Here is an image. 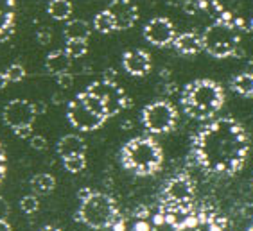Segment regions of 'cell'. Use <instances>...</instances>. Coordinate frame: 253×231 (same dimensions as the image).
Masks as SVG:
<instances>
[{"label": "cell", "instance_id": "obj_35", "mask_svg": "<svg viewBox=\"0 0 253 231\" xmlns=\"http://www.w3.org/2000/svg\"><path fill=\"white\" fill-rule=\"evenodd\" d=\"M34 108H36V115L47 111V104H45V102H34Z\"/></svg>", "mask_w": 253, "mask_h": 231}, {"label": "cell", "instance_id": "obj_43", "mask_svg": "<svg viewBox=\"0 0 253 231\" xmlns=\"http://www.w3.org/2000/svg\"><path fill=\"white\" fill-rule=\"evenodd\" d=\"M248 231H253V224H252V228H250V230Z\"/></svg>", "mask_w": 253, "mask_h": 231}, {"label": "cell", "instance_id": "obj_30", "mask_svg": "<svg viewBox=\"0 0 253 231\" xmlns=\"http://www.w3.org/2000/svg\"><path fill=\"white\" fill-rule=\"evenodd\" d=\"M29 144L34 151H45L47 149V140H45L42 135H33L29 138Z\"/></svg>", "mask_w": 253, "mask_h": 231}, {"label": "cell", "instance_id": "obj_25", "mask_svg": "<svg viewBox=\"0 0 253 231\" xmlns=\"http://www.w3.org/2000/svg\"><path fill=\"white\" fill-rule=\"evenodd\" d=\"M65 52H67L72 59L83 58L84 54L88 52V41L86 39H67Z\"/></svg>", "mask_w": 253, "mask_h": 231}, {"label": "cell", "instance_id": "obj_38", "mask_svg": "<svg viewBox=\"0 0 253 231\" xmlns=\"http://www.w3.org/2000/svg\"><path fill=\"white\" fill-rule=\"evenodd\" d=\"M7 82H9V79H7L5 72H0V90H4V88L7 86Z\"/></svg>", "mask_w": 253, "mask_h": 231}, {"label": "cell", "instance_id": "obj_32", "mask_svg": "<svg viewBox=\"0 0 253 231\" xmlns=\"http://www.w3.org/2000/svg\"><path fill=\"white\" fill-rule=\"evenodd\" d=\"M15 131V135L18 136V138H31L33 136V125H20V127H16Z\"/></svg>", "mask_w": 253, "mask_h": 231}, {"label": "cell", "instance_id": "obj_3", "mask_svg": "<svg viewBox=\"0 0 253 231\" xmlns=\"http://www.w3.org/2000/svg\"><path fill=\"white\" fill-rule=\"evenodd\" d=\"M122 167L136 176H151L158 172L164 163V153L155 138L136 136L121 149Z\"/></svg>", "mask_w": 253, "mask_h": 231}, {"label": "cell", "instance_id": "obj_5", "mask_svg": "<svg viewBox=\"0 0 253 231\" xmlns=\"http://www.w3.org/2000/svg\"><path fill=\"white\" fill-rule=\"evenodd\" d=\"M117 219V204H115L112 195L102 192H92L86 199H83L78 213H76V221L83 222V224H86L88 228H93V230L112 228Z\"/></svg>", "mask_w": 253, "mask_h": 231}, {"label": "cell", "instance_id": "obj_37", "mask_svg": "<svg viewBox=\"0 0 253 231\" xmlns=\"http://www.w3.org/2000/svg\"><path fill=\"white\" fill-rule=\"evenodd\" d=\"M115 77H117V72L110 68V70H106V74H104V77H102V79H106V81H115Z\"/></svg>", "mask_w": 253, "mask_h": 231}, {"label": "cell", "instance_id": "obj_28", "mask_svg": "<svg viewBox=\"0 0 253 231\" xmlns=\"http://www.w3.org/2000/svg\"><path fill=\"white\" fill-rule=\"evenodd\" d=\"M5 76H7L9 82H20V81H24L25 68L22 67V65H18V63H15V65H11V67L5 70Z\"/></svg>", "mask_w": 253, "mask_h": 231}, {"label": "cell", "instance_id": "obj_31", "mask_svg": "<svg viewBox=\"0 0 253 231\" xmlns=\"http://www.w3.org/2000/svg\"><path fill=\"white\" fill-rule=\"evenodd\" d=\"M5 172H7V156H5V149L2 142H0V185L4 181Z\"/></svg>", "mask_w": 253, "mask_h": 231}, {"label": "cell", "instance_id": "obj_10", "mask_svg": "<svg viewBox=\"0 0 253 231\" xmlns=\"http://www.w3.org/2000/svg\"><path fill=\"white\" fill-rule=\"evenodd\" d=\"M67 118H68V122H70L72 127L83 131V133H90V131L99 129V127L106 122L104 116L93 113V111L90 110V108H88L81 99H79V95H76L74 101L68 102Z\"/></svg>", "mask_w": 253, "mask_h": 231}, {"label": "cell", "instance_id": "obj_14", "mask_svg": "<svg viewBox=\"0 0 253 231\" xmlns=\"http://www.w3.org/2000/svg\"><path fill=\"white\" fill-rule=\"evenodd\" d=\"M122 67L129 76L144 77L151 70V56L146 50H142V48L127 50L122 56Z\"/></svg>", "mask_w": 253, "mask_h": 231}, {"label": "cell", "instance_id": "obj_4", "mask_svg": "<svg viewBox=\"0 0 253 231\" xmlns=\"http://www.w3.org/2000/svg\"><path fill=\"white\" fill-rule=\"evenodd\" d=\"M198 9L239 33H253V0H194Z\"/></svg>", "mask_w": 253, "mask_h": 231}, {"label": "cell", "instance_id": "obj_7", "mask_svg": "<svg viewBox=\"0 0 253 231\" xmlns=\"http://www.w3.org/2000/svg\"><path fill=\"white\" fill-rule=\"evenodd\" d=\"M194 201V185L189 176H174L162 190V215L170 221L172 215L187 213Z\"/></svg>", "mask_w": 253, "mask_h": 231}, {"label": "cell", "instance_id": "obj_15", "mask_svg": "<svg viewBox=\"0 0 253 231\" xmlns=\"http://www.w3.org/2000/svg\"><path fill=\"white\" fill-rule=\"evenodd\" d=\"M16 29V0H0V43L15 34Z\"/></svg>", "mask_w": 253, "mask_h": 231}, {"label": "cell", "instance_id": "obj_11", "mask_svg": "<svg viewBox=\"0 0 253 231\" xmlns=\"http://www.w3.org/2000/svg\"><path fill=\"white\" fill-rule=\"evenodd\" d=\"M36 108L34 102L25 99H15L9 101L2 110V122L11 129H16L20 125H33L36 120Z\"/></svg>", "mask_w": 253, "mask_h": 231}, {"label": "cell", "instance_id": "obj_26", "mask_svg": "<svg viewBox=\"0 0 253 231\" xmlns=\"http://www.w3.org/2000/svg\"><path fill=\"white\" fill-rule=\"evenodd\" d=\"M63 167L67 172H72V174L81 172L86 167V156L84 154H74V156L63 158Z\"/></svg>", "mask_w": 253, "mask_h": 231}, {"label": "cell", "instance_id": "obj_44", "mask_svg": "<svg viewBox=\"0 0 253 231\" xmlns=\"http://www.w3.org/2000/svg\"><path fill=\"white\" fill-rule=\"evenodd\" d=\"M47 2H49V0H47Z\"/></svg>", "mask_w": 253, "mask_h": 231}, {"label": "cell", "instance_id": "obj_36", "mask_svg": "<svg viewBox=\"0 0 253 231\" xmlns=\"http://www.w3.org/2000/svg\"><path fill=\"white\" fill-rule=\"evenodd\" d=\"M90 193H92V190H90V188H81V190L78 192L79 201H83V199H86L88 195H90Z\"/></svg>", "mask_w": 253, "mask_h": 231}, {"label": "cell", "instance_id": "obj_34", "mask_svg": "<svg viewBox=\"0 0 253 231\" xmlns=\"http://www.w3.org/2000/svg\"><path fill=\"white\" fill-rule=\"evenodd\" d=\"M9 215V204L4 197H0V219H5Z\"/></svg>", "mask_w": 253, "mask_h": 231}, {"label": "cell", "instance_id": "obj_16", "mask_svg": "<svg viewBox=\"0 0 253 231\" xmlns=\"http://www.w3.org/2000/svg\"><path fill=\"white\" fill-rule=\"evenodd\" d=\"M174 231H221L217 222L209 217L207 213H200V215H185L180 219V222H176Z\"/></svg>", "mask_w": 253, "mask_h": 231}, {"label": "cell", "instance_id": "obj_17", "mask_svg": "<svg viewBox=\"0 0 253 231\" xmlns=\"http://www.w3.org/2000/svg\"><path fill=\"white\" fill-rule=\"evenodd\" d=\"M172 45L180 54L183 56H196L203 50V45H201V36L196 33H181L176 34L174 39H172Z\"/></svg>", "mask_w": 253, "mask_h": 231}, {"label": "cell", "instance_id": "obj_2", "mask_svg": "<svg viewBox=\"0 0 253 231\" xmlns=\"http://www.w3.org/2000/svg\"><path fill=\"white\" fill-rule=\"evenodd\" d=\"M181 110L194 120H209L223 108L224 92L212 79H196L181 92Z\"/></svg>", "mask_w": 253, "mask_h": 231}, {"label": "cell", "instance_id": "obj_39", "mask_svg": "<svg viewBox=\"0 0 253 231\" xmlns=\"http://www.w3.org/2000/svg\"><path fill=\"white\" fill-rule=\"evenodd\" d=\"M0 231H13L11 230V224L5 219H0Z\"/></svg>", "mask_w": 253, "mask_h": 231}, {"label": "cell", "instance_id": "obj_21", "mask_svg": "<svg viewBox=\"0 0 253 231\" xmlns=\"http://www.w3.org/2000/svg\"><path fill=\"white\" fill-rule=\"evenodd\" d=\"M54 187H56V179H54L52 174L42 172L33 176V179H31V188L36 195H47V193L52 192Z\"/></svg>", "mask_w": 253, "mask_h": 231}, {"label": "cell", "instance_id": "obj_33", "mask_svg": "<svg viewBox=\"0 0 253 231\" xmlns=\"http://www.w3.org/2000/svg\"><path fill=\"white\" fill-rule=\"evenodd\" d=\"M36 36H38V41L42 45H47L50 41V31L49 29H40Z\"/></svg>", "mask_w": 253, "mask_h": 231}, {"label": "cell", "instance_id": "obj_23", "mask_svg": "<svg viewBox=\"0 0 253 231\" xmlns=\"http://www.w3.org/2000/svg\"><path fill=\"white\" fill-rule=\"evenodd\" d=\"M47 11H49V15L54 20L65 22V20H68L70 15H72V4L68 0H49Z\"/></svg>", "mask_w": 253, "mask_h": 231}, {"label": "cell", "instance_id": "obj_9", "mask_svg": "<svg viewBox=\"0 0 253 231\" xmlns=\"http://www.w3.org/2000/svg\"><path fill=\"white\" fill-rule=\"evenodd\" d=\"M86 90L101 99V102L106 108L108 116H115L122 110L131 106V99L126 95V92L115 81H106V79L95 81Z\"/></svg>", "mask_w": 253, "mask_h": 231}, {"label": "cell", "instance_id": "obj_40", "mask_svg": "<svg viewBox=\"0 0 253 231\" xmlns=\"http://www.w3.org/2000/svg\"><path fill=\"white\" fill-rule=\"evenodd\" d=\"M135 228H136V231H149V228H147L146 222H138Z\"/></svg>", "mask_w": 253, "mask_h": 231}, {"label": "cell", "instance_id": "obj_13", "mask_svg": "<svg viewBox=\"0 0 253 231\" xmlns=\"http://www.w3.org/2000/svg\"><path fill=\"white\" fill-rule=\"evenodd\" d=\"M108 13L112 15L115 22V31L131 29L138 20V7L133 4L131 0H113L108 5Z\"/></svg>", "mask_w": 253, "mask_h": 231}, {"label": "cell", "instance_id": "obj_8", "mask_svg": "<svg viewBox=\"0 0 253 231\" xmlns=\"http://www.w3.org/2000/svg\"><path fill=\"white\" fill-rule=\"evenodd\" d=\"M178 111L167 101H155L142 110V124L151 135H166L174 129Z\"/></svg>", "mask_w": 253, "mask_h": 231}, {"label": "cell", "instance_id": "obj_19", "mask_svg": "<svg viewBox=\"0 0 253 231\" xmlns=\"http://www.w3.org/2000/svg\"><path fill=\"white\" fill-rule=\"evenodd\" d=\"M72 65V58L68 56L67 52L63 50H52V52L47 56L45 59V70L47 74L50 76H58V74H63V72H68V68Z\"/></svg>", "mask_w": 253, "mask_h": 231}, {"label": "cell", "instance_id": "obj_29", "mask_svg": "<svg viewBox=\"0 0 253 231\" xmlns=\"http://www.w3.org/2000/svg\"><path fill=\"white\" fill-rule=\"evenodd\" d=\"M56 81H58V86H61L63 90H68V88L74 86V76L68 72L58 74V76H56Z\"/></svg>", "mask_w": 253, "mask_h": 231}, {"label": "cell", "instance_id": "obj_18", "mask_svg": "<svg viewBox=\"0 0 253 231\" xmlns=\"http://www.w3.org/2000/svg\"><path fill=\"white\" fill-rule=\"evenodd\" d=\"M56 151L61 156V159L74 156V154H84L86 153V142L79 135H65L56 145Z\"/></svg>", "mask_w": 253, "mask_h": 231}, {"label": "cell", "instance_id": "obj_6", "mask_svg": "<svg viewBox=\"0 0 253 231\" xmlns=\"http://www.w3.org/2000/svg\"><path fill=\"white\" fill-rule=\"evenodd\" d=\"M239 43H241V36L239 31L232 25L224 24V22H215L210 24L201 34V45L203 50L212 58H230L237 52Z\"/></svg>", "mask_w": 253, "mask_h": 231}, {"label": "cell", "instance_id": "obj_24", "mask_svg": "<svg viewBox=\"0 0 253 231\" xmlns=\"http://www.w3.org/2000/svg\"><path fill=\"white\" fill-rule=\"evenodd\" d=\"M93 29L101 34H110L115 31V22H113L112 15L108 13V9L95 15V18H93Z\"/></svg>", "mask_w": 253, "mask_h": 231}, {"label": "cell", "instance_id": "obj_20", "mask_svg": "<svg viewBox=\"0 0 253 231\" xmlns=\"http://www.w3.org/2000/svg\"><path fill=\"white\" fill-rule=\"evenodd\" d=\"M90 34H92V27L84 20H68L65 24L63 36L67 39H86L88 41Z\"/></svg>", "mask_w": 253, "mask_h": 231}, {"label": "cell", "instance_id": "obj_12", "mask_svg": "<svg viewBox=\"0 0 253 231\" xmlns=\"http://www.w3.org/2000/svg\"><path fill=\"white\" fill-rule=\"evenodd\" d=\"M176 36V29L172 22L166 16L151 18L144 27V38L155 47H167L172 43Z\"/></svg>", "mask_w": 253, "mask_h": 231}, {"label": "cell", "instance_id": "obj_22", "mask_svg": "<svg viewBox=\"0 0 253 231\" xmlns=\"http://www.w3.org/2000/svg\"><path fill=\"white\" fill-rule=\"evenodd\" d=\"M232 90L241 97H253V74H237L232 79Z\"/></svg>", "mask_w": 253, "mask_h": 231}, {"label": "cell", "instance_id": "obj_41", "mask_svg": "<svg viewBox=\"0 0 253 231\" xmlns=\"http://www.w3.org/2000/svg\"><path fill=\"white\" fill-rule=\"evenodd\" d=\"M166 2L172 7H180V4H183V0H166Z\"/></svg>", "mask_w": 253, "mask_h": 231}, {"label": "cell", "instance_id": "obj_1", "mask_svg": "<svg viewBox=\"0 0 253 231\" xmlns=\"http://www.w3.org/2000/svg\"><path fill=\"white\" fill-rule=\"evenodd\" d=\"M250 153V136L241 122L230 116L203 125L192 140L196 163L210 174L234 176Z\"/></svg>", "mask_w": 253, "mask_h": 231}, {"label": "cell", "instance_id": "obj_42", "mask_svg": "<svg viewBox=\"0 0 253 231\" xmlns=\"http://www.w3.org/2000/svg\"><path fill=\"white\" fill-rule=\"evenodd\" d=\"M40 231H61L59 228H56V226H43Z\"/></svg>", "mask_w": 253, "mask_h": 231}, {"label": "cell", "instance_id": "obj_27", "mask_svg": "<svg viewBox=\"0 0 253 231\" xmlns=\"http://www.w3.org/2000/svg\"><path fill=\"white\" fill-rule=\"evenodd\" d=\"M20 208H22V212L27 213V215H33V213L38 212L40 208V201L36 195H24L22 201H20Z\"/></svg>", "mask_w": 253, "mask_h": 231}]
</instances>
